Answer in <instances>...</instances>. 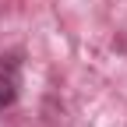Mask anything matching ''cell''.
<instances>
[{"label":"cell","mask_w":127,"mask_h":127,"mask_svg":"<svg viewBox=\"0 0 127 127\" xmlns=\"http://www.w3.org/2000/svg\"><path fill=\"white\" fill-rule=\"evenodd\" d=\"M18 99V64H11L7 74H4V64H0V109L14 106Z\"/></svg>","instance_id":"cell-1"}]
</instances>
